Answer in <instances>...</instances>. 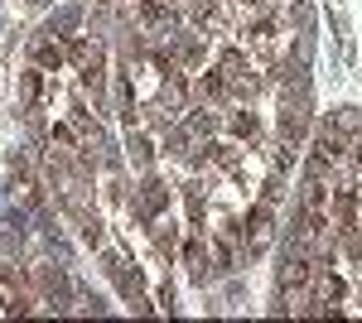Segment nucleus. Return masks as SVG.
Wrapping results in <instances>:
<instances>
[{
	"label": "nucleus",
	"mask_w": 362,
	"mask_h": 323,
	"mask_svg": "<svg viewBox=\"0 0 362 323\" xmlns=\"http://www.w3.org/2000/svg\"><path fill=\"white\" fill-rule=\"evenodd\" d=\"M276 242V213H271V203H256L247 213V232H242V256L256 261V256H266Z\"/></svg>",
	"instance_id": "nucleus-1"
},
{
	"label": "nucleus",
	"mask_w": 362,
	"mask_h": 323,
	"mask_svg": "<svg viewBox=\"0 0 362 323\" xmlns=\"http://www.w3.org/2000/svg\"><path fill=\"white\" fill-rule=\"evenodd\" d=\"M29 280H34V290L44 295V304H54V309H63V304H68V275H63V266L39 261V266L29 270Z\"/></svg>",
	"instance_id": "nucleus-2"
},
{
	"label": "nucleus",
	"mask_w": 362,
	"mask_h": 323,
	"mask_svg": "<svg viewBox=\"0 0 362 323\" xmlns=\"http://www.w3.org/2000/svg\"><path fill=\"white\" fill-rule=\"evenodd\" d=\"M131 208H136L140 222H155V217H165V208H169V189L160 179H145L136 189V198H131Z\"/></svg>",
	"instance_id": "nucleus-3"
},
{
	"label": "nucleus",
	"mask_w": 362,
	"mask_h": 323,
	"mask_svg": "<svg viewBox=\"0 0 362 323\" xmlns=\"http://www.w3.org/2000/svg\"><path fill=\"white\" fill-rule=\"evenodd\" d=\"M29 58H34V68H63L68 49L58 39H49V34H39V39H29Z\"/></svg>",
	"instance_id": "nucleus-4"
},
{
	"label": "nucleus",
	"mask_w": 362,
	"mask_h": 323,
	"mask_svg": "<svg viewBox=\"0 0 362 323\" xmlns=\"http://www.w3.org/2000/svg\"><path fill=\"white\" fill-rule=\"evenodd\" d=\"M208 261H213L208 242H203V237H194V242H189V251H184V266H189V280H194V285H203V280L213 275V266H208Z\"/></svg>",
	"instance_id": "nucleus-5"
},
{
	"label": "nucleus",
	"mask_w": 362,
	"mask_h": 323,
	"mask_svg": "<svg viewBox=\"0 0 362 323\" xmlns=\"http://www.w3.org/2000/svg\"><path fill=\"white\" fill-rule=\"evenodd\" d=\"M68 58L78 63V73H87V68H97V63H102V44H97V39H87V34H73V39H68Z\"/></svg>",
	"instance_id": "nucleus-6"
},
{
	"label": "nucleus",
	"mask_w": 362,
	"mask_h": 323,
	"mask_svg": "<svg viewBox=\"0 0 362 323\" xmlns=\"http://www.w3.org/2000/svg\"><path fill=\"white\" fill-rule=\"evenodd\" d=\"M160 102H165L169 111H184V102H189V82H184L179 68H169V78L160 82Z\"/></svg>",
	"instance_id": "nucleus-7"
},
{
	"label": "nucleus",
	"mask_w": 362,
	"mask_h": 323,
	"mask_svg": "<svg viewBox=\"0 0 362 323\" xmlns=\"http://www.w3.org/2000/svg\"><path fill=\"white\" fill-rule=\"evenodd\" d=\"M223 92H227V78L223 73H203L194 87V102L198 107H208V102H223Z\"/></svg>",
	"instance_id": "nucleus-8"
},
{
	"label": "nucleus",
	"mask_w": 362,
	"mask_h": 323,
	"mask_svg": "<svg viewBox=\"0 0 362 323\" xmlns=\"http://www.w3.org/2000/svg\"><path fill=\"white\" fill-rule=\"evenodd\" d=\"M218 73H223V78H227V87H232V82H237V78H247V73H251L247 54H242V49H227V54H223V63H218Z\"/></svg>",
	"instance_id": "nucleus-9"
},
{
	"label": "nucleus",
	"mask_w": 362,
	"mask_h": 323,
	"mask_svg": "<svg viewBox=\"0 0 362 323\" xmlns=\"http://www.w3.org/2000/svg\"><path fill=\"white\" fill-rule=\"evenodd\" d=\"M155 246H160V256H174L179 251V227L165 222V217H155Z\"/></svg>",
	"instance_id": "nucleus-10"
},
{
	"label": "nucleus",
	"mask_w": 362,
	"mask_h": 323,
	"mask_svg": "<svg viewBox=\"0 0 362 323\" xmlns=\"http://www.w3.org/2000/svg\"><path fill=\"white\" fill-rule=\"evenodd\" d=\"M227 126H232L237 140H256V135H261V121H256L251 111H232V121H227Z\"/></svg>",
	"instance_id": "nucleus-11"
},
{
	"label": "nucleus",
	"mask_w": 362,
	"mask_h": 323,
	"mask_svg": "<svg viewBox=\"0 0 362 323\" xmlns=\"http://www.w3.org/2000/svg\"><path fill=\"white\" fill-rule=\"evenodd\" d=\"M44 68H25L20 73V92H25V107H39V92H44Z\"/></svg>",
	"instance_id": "nucleus-12"
},
{
	"label": "nucleus",
	"mask_w": 362,
	"mask_h": 323,
	"mask_svg": "<svg viewBox=\"0 0 362 323\" xmlns=\"http://www.w3.org/2000/svg\"><path fill=\"white\" fill-rule=\"evenodd\" d=\"M126 155H131V164L136 169H150V140L140 131H131V140H126Z\"/></svg>",
	"instance_id": "nucleus-13"
},
{
	"label": "nucleus",
	"mask_w": 362,
	"mask_h": 323,
	"mask_svg": "<svg viewBox=\"0 0 362 323\" xmlns=\"http://www.w3.org/2000/svg\"><path fill=\"white\" fill-rule=\"evenodd\" d=\"M295 150H300V145L280 135L276 145H271V164H276V169H290V164H295Z\"/></svg>",
	"instance_id": "nucleus-14"
},
{
	"label": "nucleus",
	"mask_w": 362,
	"mask_h": 323,
	"mask_svg": "<svg viewBox=\"0 0 362 323\" xmlns=\"http://www.w3.org/2000/svg\"><path fill=\"white\" fill-rule=\"evenodd\" d=\"M78 227H83V242L87 246H102V217H97V213H83V217H78Z\"/></svg>",
	"instance_id": "nucleus-15"
},
{
	"label": "nucleus",
	"mask_w": 362,
	"mask_h": 323,
	"mask_svg": "<svg viewBox=\"0 0 362 323\" xmlns=\"http://www.w3.org/2000/svg\"><path fill=\"white\" fill-rule=\"evenodd\" d=\"M203 160H213L218 169H237V150H232V145H208Z\"/></svg>",
	"instance_id": "nucleus-16"
},
{
	"label": "nucleus",
	"mask_w": 362,
	"mask_h": 323,
	"mask_svg": "<svg viewBox=\"0 0 362 323\" xmlns=\"http://www.w3.org/2000/svg\"><path fill=\"white\" fill-rule=\"evenodd\" d=\"M218 10V0H184V20H208Z\"/></svg>",
	"instance_id": "nucleus-17"
},
{
	"label": "nucleus",
	"mask_w": 362,
	"mask_h": 323,
	"mask_svg": "<svg viewBox=\"0 0 362 323\" xmlns=\"http://www.w3.org/2000/svg\"><path fill=\"white\" fill-rule=\"evenodd\" d=\"M280 179H266V189H261V203H280Z\"/></svg>",
	"instance_id": "nucleus-18"
},
{
	"label": "nucleus",
	"mask_w": 362,
	"mask_h": 323,
	"mask_svg": "<svg viewBox=\"0 0 362 323\" xmlns=\"http://www.w3.org/2000/svg\"><path fill=\"white\" fill-rule=\"evenodd\" d=\"M155 304H160V309H165V314H174V290H169V285H165V290H160V295H155Z\"/></svg>",
	"instance_id": "nucleus-19"
},
{
	"label": "nucleus",
	"mask_w": 362,
	"mask_h": 323,
	"mask_svg": "<svg viewBox=\"0 0 362 323\" xmlns=\"http://www.w3.org/2000/svg\"><path fill=\"white\" fill-rule=\"evenodd\" d=\"M29 5H44V0H29Z\"/></svg>",
	"instance_id": "nucleus-20"
}]
</instances>
